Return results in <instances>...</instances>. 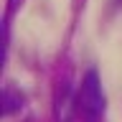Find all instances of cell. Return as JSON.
Wrapping results in <instances>:
<instances>
[{"instance_id":"cell-1","label":"cell","mask_w":122,"mask_h":122,"mask_svg":"<svg viewBox=\"0 0 122 122\" xmlns=\"http://www.w3.org/2000/svg\"><path fill=\"white\" fill-rule=\"evenodd\" d=\"M104 89H102V81H99L97 71H86L76 89V114L81 117L84 122H97L102 114H104Z\"/></svg>"},{"instance_id":"cell-3","label":"cell","mask_w":122,"mask_h":122,"mask_svg":"<svg viewBox=\"0 0 122 122\" xmlns=\"http://www.w3.org/2000/svg\"><path fill=\"white\" fill-rule=\"evenodd\" d=\"M23 104H25V97L20 94V89H15L13 84H5V89H3V114L10 117V114L20 112Z\"/></svg>"},{"instance_id":"cell-5","label":"cell","mask_w":122,"mask_h":122,"mask_svg":"<svg viewBox=\"0 0 122 122\" xmlns=\"http://www.w3.org/2000/svg\"><path fill=\"white\" fill-rule=\"evenodd\" d=\"M114 3V8H122V0H112Z\"/></svg>"},{"instance_id":"cell-4","label":"cell","mask_w":122,"mask_h":122,"mask_svg":"<svg viewBox=\"0 0 122 122\" xmlns=\"http://www.w3.org/2000/svg\"><path fill=\"white\" fill-rule=\"evenodd\" d=\"M20 5H23V0H8V18H10V15H13Z\"/></svg>"},{"instance_id":"cell-2","label":"cell","mask_w":122,"mask_h":122,"mask_svg":"<svg viewBox=\"0 0 122 122\" xmlns=\"http://www.w3.org/2000/svg\"><path fill=\"white\" fill-rule=\"evenodd\" d=\"M71 109H76V97H71L69 81H61L56 89V104H53V117L56 122H66L71 117Z\"/></svg>"}]
</instances>
